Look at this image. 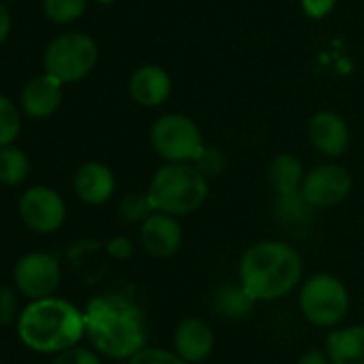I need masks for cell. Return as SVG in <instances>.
Returning <instances> with one entry per match:
<instances>
[{
	"label": "cell",
	"instance_id": "cb8c5ba5",
	"mask_svg": "<svg viewBox=\"0 0 364 364\" xmlns=\"http://www.w3.org/2000/svg\"><path fill=\"white\" fill-rule=\"evenodd\" d=\"M22 129V120H20V112L18 107L0 95V148L14 144V139L20 135Z\"/></svg>",
	"mask_w": 364,
	"mask_h": 364
},
{
	"label": "cell",
	"instance_id": "2e32d148",
	"mask_svg": "<svg viewBox=\"0 0 364 364\" xmlns=\"http://www.w3.org/2000/svg\"><path fill=\"white\" fill-rule=\"evenodd\" d=\"M63 99V82L46 73L31 80L22 90V107L33 118L52 116Z\"/></svg>",
	"mask_w": 364,
	"mask_h": 364
},
{
	"label": "cell",
	"instance_id": "603a6c76",
	"mask_svg": "<svg viewBox=\"0 0 364 364\" xmlns=\"http://www.w3.org/2000/svg\"><path fill=\"white\" fill-rule=\"evenodd\" d=\"M88 0H43L46 16L56 24H71L84 16Z\"/></svg>",
	"mask_w": 364,
	"mask_h": 364
},
{
	"label": "cell",
	"instance_id": "4316f807",
	"mask_svg": "<svg viewBox=\"0 0 364 364\" xmlns=\"http://www.w3.org/2000/svg\"><path fill=\"white\" fill-rule=\"evenodd\" d=\"M18 321V296L11 285H0V326Z\"/></svg>",
	"mask_w": 364,
	"mask_h": 364
},
{
	"label": "cell",
	"instance_id": "e575fe53",
	"mask_svg": "<svg viewBox=\"0 0 364 364\" xmlns=\"http://www.w3.org/2000/svg\"><path fill=\"white\" fill-rule=\"evenodd\" d=\"M0 364H3V362H0Z\"/></svg>",
	"mask_w": 364,
	"mask_h": 364
},
{
	"label": "cell",
	"instance_id": "7c38bea8",
	"mask_svg": "<svg viewBox=\"0 0 364 364\" xmlns=\"http://www.w3.org/2000/svg\"><path fill=\"white\" fill-rule=\"evenodd\" d=\"M182 228L178 223V217L165 215V213H152L141 225H139V240L148 255L156 259H167L176 255L182 247Z\"/></svg>",
	"mask_w": 364,
	"mask_h": 364
},
{
	"label": "cell",
	"instance_id": "52a82bcc",
	"mask_svg": "<svg viewBox=\"0 0 364 364\" xmlns=\"http://www.w3.org/2000/svg\"><path fill=\"white\" fill-rule=\"evenodd\" d=\"M99 48L92 37L84 33H67L56 37L46 50V73L54 75L63 84H73L90 75L97 67Z\"/></svg>",
	"mask_w": 364,
	"mask_h": 364
},
{
	"label": "cell",
	"instance_id": "3957f363",
	"mask_svg": "<svg viewBox=\"0 0 364 364\" xmlns=\"http://www.w3.org/2000/svg\"><path fill=\"white\" fill-rule=\"evenodd\" d=\"M86 334L84 313L63 298L33 300L18 317L20 341L41 353H60Z\"/></svg>",
	"mask_w": 364,
	"mask_h": 364
},
{
	"label": "cell",
	"instance_id": "ba28073f",
	"mask_svg": "<svg viewBox=\"0 0 364 364\" xmlns=\"http://www.w3.org/2000/svg\"><path fill=\"white\" fill-rule=\"evenodd\" d=\"M351 176L338 163H321L304 173L300 196L315 208H334L345 202L351 193Z\"/></svg>",
	"mask_w": 364,
	"mask_h": 364
},
{
	"label": "cell",
	"instance_id": "7402d4cb",
	"mask_svg": "<svg viewBox=\"0 0 364 364\" xmlns=\"http://www.w3.org/2000/svg\"><path fill=\"white\" fill-rule=\"evenodd\" d=\"M152 213L154 208L148 200V193H129L118 204V217L131 225H141Z\"/></svg>",
	"mask_w": 364,
	"mask_h": 364
},
{
	"label": "cell",
	"instance_id": "7a4b0ae2",
	"mask_svg": "<svg viewBox=\"0 0 364 364\" xmlns=\"http://www.w3.org/2000/svg\"><path fill=\"white\" fill-rule=\"evenodd\" d=\"M238 277L245 289L257 302L279 300L294 291V287L300 283L302 259L287 242L262 240L242 253Z\"/></svg>",
	"mask_w": 364,
	"mask_h": 364
},
{
	"label": "cell",
	"instance_id": "1f68e13d",
	"mask_svg": "<svg viewBox=\"0 0 364 364\" xmlns=\"http://www.w3.org/2000/svg\"><path fill=\"white\" fill-rule=\"evenodd\" d=\"M296 364H330V358H328V353H323L319 349H311V351L302 353Z\"/></svg>",
	"mask_w": 364,
	"mask_h": 364
},
{
	"label": "cell",
	"instance_id": "d6986e66",
	"mask_svg": "<svg viewBox=\"0 0 364 364\" xmlns=\"http://www.w3.org/2000/svg\"><path fill=\"white\" fill-rule=\"evenodd\" d=\"M255 298L245 289L242 283H228L223 287H219L213 296V309L217 315L238 321L245 319L253 313L255 309Z\"/></svg>",
	"mask_w": 364,
	"mask_h": 364
},
{
	"label": "cell",
	"instance_id": "ffe728a7",
	"mask_svg": "<svg viewBox=\"0 0 364 364\" xmlns=\"http://www.w3.org/2000/svg\"><path fill=\"white\" fill-rule=\"evenodd\" d=\"M28 156L14 144L0 148V182L7 187H16L28 176Z\"/></svg>",
	"mask_w": 364,
	"mask_h": 364
},
{
	"label": "cell",
	"instance_id": "e0dca14e",
	"mask_svg": "<svg viewBox=\"0 0 364 364\" xmlns=\"http://www.w3.org/2000/svg\"><path fill=\"white\" fill-rule=\"evenodd\" d=\"M330 364H364V326L332 330L326 338Z\"/></svg>",
	"mask_w": 364,
	"mask_h": 364
},
{
	"label": "cell",
	"instance_id": "44dd1931",
	"mask_svg": "<svg viewBox=\"0 0 364 364\" xmlns=\"http://www.w3.org/2000/svg\"><path fill=\"white\" fill-rule=\"evenodd\" d=\"M274 213L285 225H306L315 208L300 193H296V196H277Z\"/></svg>",
	"mask_w": 364,
	"mask_h": 364
},
{
	"label": "cell",
	"instance_id": "8992f818",
	"mask_svg": "<svg viewBox=\"0 0 364 364\" xmlns=\"http://www.w3.org/2000/svg\"><path fill=\"white\" fill-rule=\"evenodd\" d=\"M298 302L306 321L317 328H332L341 323L349 311V294L345 285L326 272L313 274L304 281Z\"/></svg>",
	"mask_w": 364,
	"mask_h": 364
},
{
	"label": "cell",
	"instance_id": "277c9868",
	"mask_svg": "<svg viewBox=\"0 0 364 364\" xmlns=\"http://www.w3.org/2000/svg\"><path fill=\"white\" fill-rule=\"evenodd\" d=\"M146 193L156 213L187 217L206 204L210 185L193 163H165L150 178Z\"/></svg>",
	"mask_w": 364,
	"mask_h": 364
},
{
	"label": "cell",
	"instance_id": "484cf974",
	"mask_svg": "<svg viewBox=\"0 0 364 364\" xmlns=\"http://www.w3.org/2000/svg\"><path fill=\"white\" fill-rule=\"evenodd\" d=\"M193 165L210 180V178H217L225 169V154L215 146H204L200 154L196 156Z\"/></svg>",
	"mask_w": 364,
	"mask_h": 364
},
{
	"label": "cell",
	"instance_id": "30bf717a",
	"mask_svg": "<svg viewBox=\"0 0 364 364\" xmlns=\"http://www.w3.org/2000/svg\"><path fill=\"white\" fill-rule=\"evenodd\" d=\"M22 221L39 234H52L63 228L67 206L58 191L50 187H31L20 200Z\"/></svg>",
	"mask_w": 364,
	"mask_h": 364
},
{
	"label": "cell",
	"instance_id": "8fae6325",
	"mask_svg": "<svg viewBox=\"0 0 364 364\" xmlns=\"http://www.w3.org/2000/svg\"><path fill=\"white\" fill-rule=\"evenodd\" d=\"M306 137L315 152L328 159H338L349 148V127L336 112H317L306 124Z\"/></svg>",
	"mask_w": 364,
	"mask_h": 364
},
{
	"label": "cell",
	"instance_id": "5bb4252c",
	"mask_svg": "<svg viewBox=\"0 0 364 364\" xmlns=\"http://www.w3.org/2000/svg\"><path fill=\"white\" fill-rule=\"evenodd\" d=\"M73 189L75 196L90 206H101L105 204L114 191H116V178L112 173V169L103 163L90 161L84 163L73 178Z\"/></svg>",
	"mask_w": 364,
	"mask_h": 364
},
{
	"label": "cell",
	"instance_id": "d4e9b609",
	"mask_svg": "<svg viewBox=\"0 0 364 364\" xmlns=\"http://www.w3.org/2000/svg\"><path fill=\"white\" fill-rule=\"evenodd\" d=\"M129 364H187L176 351L163 347H141L129 358Z\"/></svg>",
	"mask_w": 364,
	"mask_h": 364
},
{
	"label": "cell",
	"instance_id": "9c48e42d",
	"mask_svg": "<svg viewBox=\"0 0 364 364\" xmlns=\"http://www.w3.org/2000/svg\"><path fill=\"white\" fill-rule=\"evenodd\" d=\"M14 281L18 291L26 298H48L60 285V266L56 257L48 253H28L16 264Z\"/></svg>",
	"mask_w": 364,
	"mask_h": 364
},
{
	"label": "cell",
	"instance_id": "ac0fdd59",
	"mask_svg": "<svg viewBox=\"0 0 364 364\" xmlns=\"http://www.w3.org/2000/svg\"><path fill=\"white\" fill-rule=\"evenodd\" d=\"M304 167L300 159L291 152L277 154L268 165V182L274 191V196H296L300 193L302 180H304Z\"/></svg>",
	"mask_w": 364,
	"mask_h": 364
},
{
	"label": "cell",
	"instance_id": "836d02e7",
	"mask_svg": "<svg viewBox=\"0 0 364 364\" xmlns=\"http://www.w3.org/2000/svg\"><path fill=\"white\" fill-rule=\"evenodd\" d=\"M3 3H11V0H3Z\"/></svg>",
	"mask_w": 364,
	"mask_h": 364
},
{
	"label": "cell",
	"instance_id": "4dcf8cb0",
	"mask_svg": "<svg viewBox=\"0 0 364 364\" xmlns=\"http://www.w3.org/2000/svg\"><path fill=\"white\" fill-rule=\"evenodd\" d=\"M9 33H11V14L3 0H0V43L9 37Z\"/></svg>",
	"mask_w": 364,
	"mask_h": 364
},
{
	"label": "cell",
	"instance_id": "5b68a950",
	"mask_svg": "<svg viewBox=\"0 0 364 364\" xmlns=\"http://www.w3.org/2000/svg\"><path fill=\"white\" fill-rule=\"evenodd\" d=\"M150 146L165 163H193L206 144L193 118L163 114L150 127Z\"/></svg>",
	"mask_w": 364,
	"mask_h": 364
},
{
	"label": "cell",
	"instance_id": "f546056e",
	"mask_svg": "<svg viewBox=\"0 0 364 364\" xmlns=\"http://www.w3.org/2000/svg\"><path fill=\"white\" fill-rule=\"evenodd\" d=\"M133 251H135V247H133L131 238H127V236H116L107 242V253L116 259H129L133 255Z\"/></svg>",
	"mask_w": 364,
	"mask_h": 364
},
{
	"label": "cell",
	"instance_id": "6da1fadb",
	"mask_svg": "<svg viewBox=\"0 0 364 364\" xmlns=\"http://www.w3.org/2000/svg\"><path fill=\"white\" fill-rule=\"evenodd\" d=\"M86 334L92 347L114 360H129L146 343L141 309L124 294H99L84 311Z\"/></svg>",
	"mask_w": 364,
	"mask_h": 364
},
{
	"label": "cell",
	"instance_id": "83f0119b",
	"mask_svg": "<svg viewBox=\"0 0 364 364\" xmlns=\"http://www.w3.org/2000/svg\"><path fill=\"white\" fill-rule=\"evenodd\" d=\"M54 364H101V360H99V355L95 351L73 345V347L60 351L56 355Z\"/></svg>",
	"mask_w": 364,
	"mask_h": 364
},
{
	"label": "cell",
	"instance_id": "4fadbf2b",
	"mask_svg": "<svg viewBox=\"0 0 364 364\" xmlns=\"http://www.w3.org/2000/svg\"><path fill=\"white\" fill-rule=\"evenodd\" d=\"M213 347H215V334L204 319L189 317L178 323L173 332V351L187 364L206 360Z\"/></svg>",
	"mask_w": 364,
	"mask_h": 364
},
{
	"label": "cell",
	"instance_id": "d6a6232c",
	"mask_svg": "<svg viewBox=\"0 0 364 364\" xmlns=\"http://www.w3.org/2000/svg\"><path fill=\"white\" fill-rule=\"evenodd\" d=\"M97 3H103V5H107V3H112V0H97Z\"/></svg>",
	"mask_w": 364,
	"mask_h": 364
},
{
	"label": "cell",
	"instance_id": "f1b7e54d",
	"mask_svg": "<svg viewBox=\"0 0 364 364\" xmlns=\"http://www.w3.org/2000/svg\"><path fill=\"white\" fill-rule=\"evenodd\" d=\"M302 14L309 20H323L336 7V0H300Z\"/></svg>",
	"mask_w": 364,
	"mask_h": 364
},
{
	"label": "cell",
	"instance_id": "9a60e30c",
	"mask_svg": "<svg viewBox=\"0 0 364 364\" xmlns=\"http://www.w3.org/2000/svg\"><path fill=\"white\" fill-rule=\"evenodd\" d=\"M129 92L135 103L144 107H159L171 95V77L159 65H144L133 71L129 80Z\"/></svg>",
	"mask_w": 364,
	"mask_h": 364
}]
</instances>
